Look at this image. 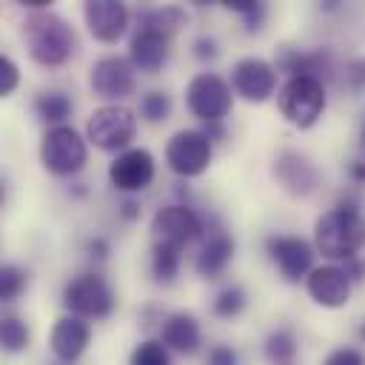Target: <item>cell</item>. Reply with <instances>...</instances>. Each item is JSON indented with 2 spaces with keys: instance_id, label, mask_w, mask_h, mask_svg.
<instances>
[{
  "instance_id": "6da1fadb",
  "label": "cell",
  "mask_w": 365,
  "mask_h": 365,
  "mask_svg": "<svg viewBox=\"0 0 365 365\" xmlns=\"http://www.w3.org/2000/svg\"><path fill=\"white\" fill-rule=\"evenodd\" d=\"M20 31H23V43H26V51H29L31 63H37L43 68H60L77 51L74 26L51 9L29 11Z\"/></svg>"
},
{
  "instance_id": "7a4b0ae2",
  "label": "cell",
  "mask_w": 365,
  "mask_h": 365,
  "mask_svg": "<svg viewBox=\"0 0 365 365\" xmlns=\"http://www.w3.org/2000/svg\"><path fill=\"white\" fill-rule=\"evenodd\" d=\"M365 245V220L356 202L342 200L314 222V248L331 262H348Z\"/></svg>"
},
{
  "instance_id": "3957f363",
  "label": "cell",
  "mask_w": 365,
  "mask_h": 365,
  "mask_svg": "<svg viewBox=\"0 0 365 365\" xmlns=\"http://www.w3.org/2000/svg\"><path fill=\"white\" fill-rule=\"evenodd\" d=\"M328 106V91L319 77H288L277 91V108L285 123L299 131L314 128Z\"/></svg>"
},
{
  "instance_id": "277c9868",
  "label": "cell",
  "mask_w": 365,
  "mask_h": 365,
  "mask_svg": "<svg viewBox=\"0 0 365 365\" xmlns=\"http://www.w3.org/2000/svg\"><path fill=\"white\" fill-rule=\"evenodd\" d=\"M137 134V111H131L123 103H103L97 106L86 120V140L108 154H120L131 148V140Z\"/></svg>"
},
{
  "instance_id": "5b68a950",
  "label": "cell",
  "mask_w": 365,
  "mask_h": 365,
  "mask_svg": "<svg viewBox=\"0 0 365 365\" xmlns=\"http://www.w3.org/2000/svg\"><path fill=\"white\" fill-rule=\"evenodd\" d=\"M88 140L74 125H51L40 137V163L54 177H74L88 163Z\"/></svg>"
},
{
  "instance_id": "8992f818",
  "label": "cell",
  "mask_w": 365,
  "mask_h": 365,
  "mask_svg": "<svg viewBox=\"0 0 365 365\" xmlns=\"http://www.w3.org/2000/svg\"><path fill=\"white\" fill-rule=\"evenodd\" d=\"M63 308L83 319H106L117 308V297L103 274L80 271L63 285Z\"/></svg>"
},
{
  "instance_id": "52a82bcc",
  "label": "cell",
  "mask_w": 365,
  "mask_h": 365,
  "mask_svg": "<svg viewBox=\"0 0 365 365\" xmlns=\"http://www.w3.org/2000/svg\"><path fill=\"white\" fill-rule=\"evenodd\" d=\"M185 108L202 125L222 123L234 108V88L231 80L220 77L217 71H200L185 83Z\"/></svg>"
},
{
  "instance_id": "ba28073f",
  "label": "cell",
  "mask_w": 365,
  "mask_h": 365,
  "mask_svg": "<svg viewBox=\"0 0 365 365\" xmlns=\"http://www.w3.org/2000/svg\"><path fill=\"white\" fill-rule=\"evenodd\" d=\"M163 160L174 177L194 180L208 171L214 160V143L205 137L202 128H180L165 140Z\"/></svg>"
},
{
  "instance_id": "9c48e42d",
  "label": "cell",
  "mask_w": 365,
  "mask_h": 365,
  "mask_svg": "<svg viewBox=\"0 0 365 365\" xmlns=\"http://www.w3.org/2000/svg\"><path fill=\"white\" fill-rule=\"evenodd\" d=\"M148 231H151V242L188 248L194 240L205 237V220L188 202H168L151 214Z\"/></svg>"
},
{
  "instance_id": "30bf717a",
  "label": "cell",
  "mask_w": 365,
  "mask_h": 365,
  "mask_svg": "<svg viewBox=\"0 0 365 365\" xmlns=\"http://www.w3.org/2000/svg\"><path fill=\"white\" fill-rule=\"evenodd\" d=\"M88 86H91L94 97H100L106 103H120V100H125V97L134 94V88H137V71H134V66H131L128 57L103 54L88 68Z\"/></svg>"
},
{
  "instance_id": "8fae6325",
  "label": "cell",
  "mask_w": 365,
  "mask_h": 365,
  "mask_svg": "<svg viewBox=\"0 0 365 365\" xmlns=\"http://www.w3.org/2000/svg\"><path fill=\"white\" fill-rule=\"evenodd\" d=\"M265 254L274 262V268L279 271V277L285 282H305V277L317 268L314 265V254L317 248L297 237V234H271L265 237Z\"/></svg>"
},
{
  "instance_id": "7c38bea8",
  "label": "cell",
  "mask_w": 365,
  "mask_h": 365,
  "mask_svg": "<svg viewBox=\"0 0 365 365\" xmlns=\"http://www.w3.org/2000/svg\"><path fill=\"white\" fill-rule=\"evenodd\" d=\"M277 74L279 71L274 68V63H268L257 54H248L231 66V88L240 100H245L251 106H262L277 91Z\"/></svg>"
},
{
  "instance_id": "4fadbf2b",
  "label": "cell",
  "mask_w": 365,
  "mask_h": 365,
  "mask_svg": "<svg viewBox=\"0 0 365 365\" xmlns=\"http://www.w3.org/2000/svg\"><path fill=\"white\" fill-rule=\"evenodd\" d=\"M108 182L114 191L120 194H140L145 191L154 177H157V160L148 148L143 145H131L125 151H120L111 163H108Z\"/></svg>"
},
{
  "instance_id": "5bb4252c",
  "label": "cell",
  "mask_w": 365,
  "mask_h": 365,
  "mask_svg": "<svg viewBox=\"0 0 365 365\" xmlns=\"http://www.w3.org/2000/svg\"><path fill=\"white\" fill-rule=\"evenodd\" d=\"M271 174L277 180V185L291 194V197H311L319 185V171L317 165L302 154V151H294V148H282L277 151L274 163H271Z\"/></svg>"
},
{
  "instance_id": "9a60e30c",
  "label": "cell",
  "mask_w": 365,
  "mask_h": 365,
  "mask_svg": "<svg viewBox=\"0 0 365 365\" xmlns=\"http://www.w3.org/2000/svg\"><path fill=\"white\" fill-rule=\"evenodd\" d=\"M305 291H308V297H311L319 308L336 311V308L348 305L351 291H354V282H351V277L345 274L342 265L325 262V265H317V268L305 277Z\"/></svg>"
},
{
  "instance_id": "2e32d148",
  "label": "cell",
  "mask_w": 365,
  "mask_h": 365,
  "mask_svg": "<svg viewBox=\"0 0 365 365\" xmlns=\"http://www.w3.org/2000/svg\"><path fill=\"white\" fill-rule=\"evenodd\" d=\"M128 6L120 0H86L83 3V20L88 34L97 43H117L128 31Z\"/></svg>"
},
{
  "instance_id": "e0dca14e",
  "label": "cell",
  "mask_w": 365,
  "mask_h": 365,
  "mask_svg": "<svg viewBox=\"0 0 365 365\" xmlns=\"http://www.w3.org/2000/svg\"><path fill=\"white\" fill-rule=\"evenodd\" d=\"M91 342V328L88 319L74 317V314H63L54 319L51 331H48V351L54 354V359L60 365H74L80 362V356L86 354Z\"/></svg>"
},
{
  "instance_id": "ac0fdd59",
  "label": "cell",
  "mask_w": 365,
  "mask_h": 365,
  "mask_svg": "<svg viewBox=\"0 0 365 365\" xmlns=\"http://www.w3.org/2000/svg\"><path fill=\"white\" fill-rule=\"evenodd\" d=\"M274 68L288 77H319L331 68V51L325 46L319 48H305L294 43H282L274 51ZM322 80V77H319Z\"/></svg>"
},
{
  "instance_id": "d6986e66",
  "label": "cell",
  "mask_w": 365,
  "mask_h": 365,
  "mask_svg": "<svg viewBox=\"0 0 365 365\" xmlns=\"http://www.w3.org/2000/svg\"><path fill=\"white\" fill-rule=\"evenodd\" d=\"M171 57V40L137 26L128 37V60L140 74H160Z\"/></svg>"
},
{
  "instance_id": "ffe728a7",
  "label": "cell",
  "mask_w": 365,
  "mask_h": 365,
  "mask_svg": "<svg viewBox=\"0 0 365 365\" xmlns=\"http://www.w3.org/2000/svg\"><path fill=\"white\" fill-rule=\"evenodd\" d=\"M168 351H177V354H197L200 345H202V328H200V319L191 314V311H171L163 317L160 322V336H157Z\"/></svg>"
},
{
  "instance_id": "44dd1931",
  "label": "cell",
  "mask_w": 365,
  "mask_h": 365,
  "mask_svg": "<svg viewBox=\"0 0 365 365\" xmlns=\"http://www.w3.org/2000/svg\"><path fill=\"white\" fill-rule=\"evenodd\" d=\"M234 251H237L234 237H231L228 231L217 228V231H211V234L205 237V242H202V248H200V254H197V259H194V271H197L202 279H217V277H222V271L231 265Z\"/></svg>"
},
{
  "instance_id": "7402d4cb",
  "label": "cell",
  "mask_w": 365,
  "mask_h": 365,
  "mask_svg": "<svg viewBox=\"0 0 365 365\" xmlns=\"http://www.w3.org/2000/svg\"><path fill=\"white\" fill-rule=\"evenodd\" d=\"M185 23H188V11H185L182 6H177V3H165V6L145 9V11H140V20H137V26H143V29H148V31H157V34H163L165 40H174V37L182 31Z\"/></svg>"
},
{
  "instance_id": "603a6c76",
  "label": "cell",
  "mask_w": 365,
  "mask_h": 365,
  "mask_svg": "<svg viewBox=\"0 0 365 365\" xmlns=\"http://www.w3.org/2000/svg\"><path fill=\"white\" fill-rule=\"evenodd\" d=\"M34 111H37V117L46 123V128H51V125H66V120H68L71 111H74V103H71V97H68L66 91L48 88V91H40V94L34 97Z\"/></svg>"
},
{
  "instance_id": "cb8c5ba5",
  "label": "cell",
  "mask_w": 365,
  "mask_h": 365,
  "mask_svg": "<svg viewBox=\"0 0 365 365\" xmlns=\"http://www.w3.org/2000/svg\"><path fill=\"white\" fill-rule=\"evenodd\" d=\"M180 265H182V248L151 242V274H154L157 282L171 285L180 274Z\"/></svg>"
},
{
  "instance_id": "d4e9b609",
  "label": "cell",
  "mask_w": 365,
  "mask_h": 365,
  "mask_svg": "<svg viewBox=\"0 0 365 365\" xmlns=\"http://www.w3.org/2000/svg\"><path fill=\"white\" fill-rule=\"evenodd\" d=\"M262 354H265V359L274 362V365H288V362L297 356V336H294V331L285 328V325L274 328V331L265 336V342H262Z\"/></svg>"
},
{
  "instance_id": "484cf974",
  "label": "cell",
  "mask_w": 365,
  "mask_h": 365,
  "mask_svg": "<svg viewBox=\"0 0 365 365\" xmlns=\"http://www.w3.org/2000/svg\"><path fill=\"white\" fill-rule=\"evenodd\" d=\"M137 117L148 125H160L171 117V94L163 91V88H151V91H143L140 103H137Z\"/></svg>"
},
{
  "instance_id": "4316f807",
  "label": "cell",
  "mask_w": 365,
  "mask_h": 365,
  "mask_svg": "<svg viewBox=\"0 0 365 365\" xmlns=\"http://www.w3.org/2000/svg\"><path fill=\"white\" fill-rule=\"evenodd\" d=\"M31 342V331L17 314H6L0 322V345L6 354H23Z\"/></svg>"
},
{
  "instance_id": "83f0119b",
  "label": "cell",
  "mask_w": 365,
  "mask_h": 365,
  "mask_svg": "<svg viewBox=\"0 0 365 365\" xmlns=\"http://www.w3.org/2000/svg\"><path fill=\"white\" fill-rule=\"evenodd\" d=\"M245 305H248V294H245L240 285H225V288L214 297L211 314L220 317V319H234V317H240V314L245 311Z\"/></svg>"
},
{
  "instance_id": "f1b7e54d",
  "label": "cell",
  "mask_w": 365,
  "mask_h": 365,
  "mask_svg": "<svg viewBox=\"0 0 365 365\" xmlns=\"http://www.w3.org/2000/svg\"><path fill=\"white\" fill-rule=\"evenodd\" d=\"M128 365H171V351L154 336L140 339L128 354Z\"/></svg>"
},
{
  "instance_id": "f546056e",
  "label": "cell",
  "mask_w": 365,
  "mask_h": 365,
  "mask_svg": "<svg viewBox=\"0 0 365 365\" xmlns=\"http://www.w3.org/2000/svg\"><path fill=\"white\" fill-rule=\"evenodd\" d=\"M26 285H29V274H26L20 265L6 262V265L0 268V299H3L6 305L14 302V299L26 291Z\"/></svg>"
},
{
  "instance_id": "4dcf8cb0",
  "label": "cell",
  "mask_w": 365,
  "mask_h": 365,
  "mask_svg": "<svg viewBox=\"0 0 365 365\" xmlns=\"http://www.w3.org/2000/svg\"><path fill=\"white\" fill-rule=\"evenodd\" d=\"M17 86H20V66L9 54H0V97H11Z\"/></svg>"
},
{
  "instance_id": "1f68e13d",
  "label": "cell",
  "mask_w": 365,
  "mask_h": 365,
  "mask_svg": "<svg viewBox=\"0 0 365 365\" xmlns=\"http://www.w3.org/2000/svg\"><path fill=\"white\" fill-rule=\"evenodd\" d=\"M322 365H365V354L354 345H339V348L328 351Z\"/></svg>"
},
{
  "instance_id": "d6a6232c",
  "label": "cell",
  "mask_w": 365,
  "mask_h": 365,
  "mask_svg": "<svg viewBox=\"0 0 365 365\" xmlns=\"http://www.w3.org/2000/svg\"><path fill=\"white\" fill-rule=\"evenodd\" d=\"M205 365H240V354L228 342H217L205 354Z\"/></svg>"
},
{
  "instance_id": "836d02e7",
  "label": "cell",
  "mask_w": 365,
  "mask_h": 365,
  "mask_svg": "<svg viewBox=\"0 0 365 365\" xmlns=\"http://www.w3.org/2000/svg\"><path fill=\"white\" fill-rule=\"evenodd\" d=\"M345 83H348V88H354V91H362L365 88V57H354V60H348V66H345Z\"/></svg>"
},
{
  "instance_id": "e575fe53",
  "label": "cell",
  "mask_w": 365,
  "mask_h": 365,
  "mask_svg": "<svg viewBox=\"0 0 365 365\" xmlns=\"http://www.w3.org/2000/svg\"><path fill=\"white\" fill-rule=\"evenodd\" d=\"M191 54H194L197 60H202V63L217 60V54H220V43H217L214 37L202 34V37H197V40L191 43Z\"/></svg>"
},
{
  "instance_id": "d590c367",
  "label": "cell",
  "mask_w": 365,
  "mask_h": 365,
  "mask_svg": "<svg viewBox=\"0 0 365 365\" xmlns=\"http://www.w3.org/2000/svg\"><path fill=\"white\" fill-rule=\"evenodd\" d=\"M86 254H88V257H94V259H106V257L111 254V242H108L106 237L94 234V237H88V240H86Z\"/></svg>"
},
{
  "instance_id": "8d00e7d4",
  "label": "cell",
  "mask_w": 365,
  "mask_h": 365,
  "mask_svg": "<svg viewBox=\"0 0 365 365\" xmlns=\"http://www.w3.org/2000/svg\"><path fill=\"white\" fill-rule=\"evenodd\" d=\"M257 3H259V0H225V3H222V9H228L231 14L245 17L248 11H254V9H257Z\"/></svg>"
},
{
  "instance_id": "74e56055",
  "label": "cell",
  "mask_w": 365,
  "mask_h": 365,
  "mask_svg": "<svg viewBox=\"0 0 365 365\" xmlns=\"http://www.w3.org/2000/svg\"><path fill=\"white\" fill-rule=\"evenodd\" d=\"M342 268H345V274L351 277V282H362V279H365V262H362L359 257L342 262Z\"/></svg>"
},
{
  "instance_id": "f35d334b",
  "label": "cell",
  "mask_w": 365,
  "mask_h": 365,
  "mask_svg": "<svg viewBox=\"0 0 365 365\" xmlns=\"http://www.w3.org/2000/svg\"><path fill=\"white\" fill-rule=\"evenodd\" d=\"M120 217H123L125 222L140 220V202H137V200H125V202L120 205Z\"/></svg>"
},
{
  "instance_id": "ab89813d",
  "label": "cell",
  "mask_w": 365,
  "mask_h": 365,
  "mask_svg": "<svg viewBox=\"0 0 365 365\" xmlns=\"http://www.w3.org/2000/svg\"><path fill=\"white\" fill-rule=\"evenodd\" d=\"M348 174H351L354 182H365V160H354L348 165Z\"/></svg>"
},
{
  "instance_id": "60d3db41",
  "label": "cell",
  "mask_w": 365,
  "mask_h": 365,
  "mask_svg": "<svg viewBox=\"0 0 365 365\" xmlns=\"http://www.w3.org/2000/svg\"><path fill=\"white\" fill-rule=\"evenodd\" d=\"M359 145H362V151H365V114H362V120H359Z\"/></svg>"
},
{
  "instance_id": "b9f144b4",
  "label": "cell",
  "mask_w": 365,
  "mask_h": 365,
  "mask_svg": "<svg viewBox=\"0 0 365 365\" xmlns=\"http://www.w3.org/2000/svg\"><path fill=\"white\" fill-rule=\"evenodd\" d=\"M356 336H359V342H365V319L359 322V328H356Z\"/></svg>"
}]
</instances>
